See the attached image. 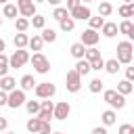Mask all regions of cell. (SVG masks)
<instances>
[{"mask_svg": "<svg viewBox=\"0 0 134 134\" xmlns=\"http://www.w3.org/2000/svg\"><path fill=\"white\" fill-rule=\"evenodd\" d=\"M100 121H103L105 128H107V126H113V124L117 121V113H115V109H107V111H103V113H100Z\"/></svg>", "mask_w": 134, "mask_h": 134, "instance_id": "cell-15", "label": "cell"}, {"mask_svg": "<svg viewBox=\"0 0 134 134\" xmlns=\"http://www.w3.org/2000/svg\"><path fill=\"white\" fill-rule=\"evenodd\" d=\"M80 4H82V2H80V0H67V10H69V13H71V10H73V8H75V6H80Z\"/></svg>", "mask_w": 134, "mask_h": 134, "instance_id": "cell-43", "label": "cell"}, {"mask_svg": "<svg viewBox=\"0 0 134 134\" xmlns=\"http://www.w3.org/2000/svg\"><path fill=\"white\" fill-rule=\"evenodd\" d=\"M6 134H17V132H6Z\"/></svg>", "mask_w": 134, "mask_h": 134, "instance_id": "cell-57", "label": "cell"}, {"mask_svg": "<svg viewBox=\"0 0 134 134\" xmlns=\"http://www.w3.org/2000/svg\"><path fill=\"white\" fill-rule=\"evenodd\" d=\"M67 17H69L67 6H57V8L52 10V19H57V21H63V19H67Z\"/></svg>", "mask_w": 134, "mask_h": 134, "instance_id": "cell-27", "label": "cell"}, {"mask_svg": "<svg viewBox=\"0 0 134 134\" xmlns=\"http://www.w3.org/2000/svg\"><path fill=\"white\" fill-rule=\"evenodd\" d=\"M4 105H8V92L0 90V107H4Z\"/></svg>", "mask_w": 134, "mask_h": 134, "instance_id": "cell-42", "label": "cell"}, {"mask_svg": "<svg viewBox=\"0 0 134 134\" xmlns=\"http://www.w3.org/2000/svg\"><path fill=\"white\" fill-rule=\"evenodd\" d=\"M128 40H130V42H132V40H134V29H132V31H130V36H128Z\"/></svg>", "mask_w": 134, "mask_h": 134, "instance_id": "cell-50", "label": "cell"}, {"mask_svg": "<svg viewBox=\"0 0 134 134\" xmlns=\"http://www.w3.org/2000/svg\"><path fill=\"white\" fill-rule=\"evenodd\" d=\"M69 52H71V57H73L75 61H80V59L86 57V46H84L82 42H73L71 48H69Z\"/></svg>", "mask_w": 134, "mask_h": 134, "instance_id": "cell-13", "label": "cell"}, {"mask_svg": "<svg viewBox=\"0 0 134 134\" xmlns=\"http://www.w3.org/2000/svg\"><path fill=\"white\" fill-rule=\"evenodd\" d=\"M34 92H36V96L42 98V100H44V98H52V96L57 94V86L50 84V82H40Z\"/></svg>", "mask_w": 134, "mask_h": 134, "instance_id": "cell-6", "label": "cell"}, {"mask_svg": "<svg viewBox=\"0 0 134 134\" xmlns=\"http://www.w3.org/2000/svg\"><path fill=\"white\" fill-rule=\"evenodd\" d=\"M103 100L111 105V109H124L126 107V96L119 94L117 90H103Z\"/></svg>", "mask_w": 134, "mask_h": 134, "instance_id": "cell-2", "label": "cell"}, {"mask_svg": "<svg viewBox=\"0 0 134 134\" xmlns=\"http://www.w3.org/2000/svg\"><path fill=\"white\" fill-rule=\"evenodd\" d=\"M100 2H105V0H100Z\"/></svg>", "mask_w": 134, "mask_h": 134, "instance_id": "cell-59", "label": "cell"}, {"mask_svg": "<svg viewBox=\"0 0 134 134\" xmlns=\"http://www.w3.org/2000/svg\"><path fill=\"white\" fill-rule=\"evenodd\" d=\"M29 59H31V57H29V52H27L25 48H17V50L8 57V65H10V69H19V67H23Z\"/></svg>", "mask_w": 134, "mask_h": 134, "instance_id": "cell-4", "label": "cell"}, {"mask_svg": "<svg viewBox=\"0 0 134 134\" xmlns=\"http://www.w3.org/2000/svg\"><path fill=\"white\" fill-rule=\"evenodd\" d=\"M88 63H92V61H96V59H100V50L96 48V46H90V48H86V57H84Z\"/></svg>", "mask_w": 134, "mask_h": 134, "instance_id": "cell-29", "label": "cell"}, {"mask_svg": "<svg viewBox=\"0 0 134 134\" xmlns=\"http://www.w3.org/2000/svg\"><path fill=\"white\" fill-rule=\"evenodd\" d=\"M117 134H132V126L130 124H121L119 130H117Z\"/></svg>", "mask_w": 134, "mask_h": 134, "instance_id": "cell-41", "label": "cell"}, {"mask_svg": "<svg viewBox=\"0 0 134 134\" xmlns=\"http://www.w3.org/2000/svg\"><path fill=\"white\" fill-rule=\"evenodd\" d=\"M6 128H8V119H6V117H2V115H0V132H4V130H6Z\"/></svg>", "mask_w": 134, "mask_h": 134, "instance_id": "cell-46", "label": "cell"}, {"mask_svg": "<svg viewBox=\"0 0 134 134\" xmlns=\"http://www.w3.org/2000/svg\"><path fill=\"white\" fill-rule=\"evenodd\" d=\"M15 88H17V80H15V77H10V75L0 77V90H4V92H13Z\"/></svg>", "mask_w": 134, "mask_h": 134, "instance_id": "cell-17", "label": "cell"}, {"mask_svg": "<svg viewBox=\"0 0 134 134\" xmlns=\"http://www.w3.org/2000/svg\"><path fill=\"white\" fill-rule=\"evenodd\" d=\"M52 134H65V132H52Z\"/></svg>", "mask_w": 134, "mask_h": 134, "instance_id": "cell-56", "label": "cell"}, {"mask_svg": "<svg viewBox=\"0 0 134 134\" xmlns=\"http://www.w3.org/2000/svg\"><path fill=\"white\" fill-rule=\"evenodd\" d=\"M17 6H19V15L25 17V19H31L36 17V2L34 0H17Z\"/></svg>", "mask_w": 134, "mask_h": 134, "instance_id": "cell-9", "label": "cell"}, {"mask_svg": "<svg viewBox=\"0 0 134 134\" xmlns=\"http://www.w3.org/2000/svg\"><path fill=\"white\" fill-rule=\"evenodd\" d=\"M40 134H52V128H50V121H42V128H40Z\"/></svg>", "mask_w": 134, "mask_h": 134, "instance_id": "cell-40", "label": "cell"}, {"mask_svg": "<svg viewBox=\"0 0 134 134\" xmlns=\"http://www.w3.org/2000/svg\"><path fill=\"white\" fill-rule=\"evenodd\" d=\"M132 134H134V126H132Z\"/></svg>", "mask_w": 134, "mask_h": 134, "instance_id": "cell-58", "label": "cell"}, {"mask_svg": "<svg viewBox=\"0 0 134 134\" xmlns=\"http://www.w3.org/2000/svg\"><path fill=\"white\" fill-rule=\"evenodd\" d=\"M17 15H19V6L17 4H4V8H2V17H6V19H17Z\"/></svg>", "mask_w": 134, "mask_h": 134, "instance_id": "cell-18", "label": "cell"}, {"mask_svg": "<svg viewBox=\"0 0 134 134\" xmlns=\"http://www.w3.org/2000/svg\"><path fill=\"white\" fill-rule=\"evenodd\" d=\"M90 67H92V71H103L105 69V61L103 59H96V61L90 63Z\"/></svg>", "mask_w": 134, "mask_h": 134, "instance_id": "cell-37", "label": "cell"}, {"mask_svg": "<svg viewBox=\"0 0 134 134\" xmlns=\"http://www.w3.org/2000/svg\"><path fill=\"white\" fill-rule=\"evenodd\" d=\"M111 13H113V6H111L109 0H105V2L98 4V15H100V17H109Z\"/></svg>", "mask_w": 134, "mask_h": 134, "instance_id": "cell-31", "label": "cell"}, {"mask_svg": "<svg viewBox=\"0 0 134 134\" xmlns=\"http://www.w3.org/2000/svg\"><path fill=\"white\" fill-rule=\"evenodd\" d=\"M115 90H117L119 94H124V96H126V94H130V92L134 90V86H132V82H128V80H121V82L117 84V88H115Z\"/></svg>", "mask_w": 134, "mask_h": 134, "instance_id": "cell-26", "label": "cell"}, {"mask_svg": "<svg viewBox=\"0 0 134 134\" xmlns=\"http://www.w3.org/2000/svg\"><path fill=\"white\" fill-rule=\"evenodd\" d=\"M38 117H40L42 121H50V119L54 117V113H52V111H48V109H40V113H38Z\"/></svg>", "mask_w": 134, "mask_h": 134, "instance_id": "cell-36", "label": "cell"}, {"mask_svg": "<svg viewBox=\"0 0 134 134\" xmlns=\"http://www.w3.org/2000/svg\"><path fill=\"white\" fill-rule=\"evenodd\" d=\"M29 21H31L34 29H44V27H46V17H42V15H36V17H31Z\"/></svg>", "mask_w": 134, "mask_h": 134, "instance_id": "cell-35", "label": "cell"}, {"mask_svg": "<svg viewBox=\"0 0 134 134\" xmlns=\"http://www.w3.org/2000/svg\"><path fill=\"white\" fill-rule=\"evenodd\" d=\"M126 80L134 82V67H126Z\"/></svg>", "mask_w": 134, "mask_h": 134, "instance_id": "cell-44", "label": "cell"}, {"mask_svg": "<svg viewBox=\"0 0 134 134\" xmlns=\"http://www.w3.org/2000/svg\"><path fill=\"white\" fill-rule=\"evenodd\" d=\"M40 105H42V109H48V111H52V113H54V103H52L50 98H44V100H40Z\"/></svg>", "mask_w": 134, "mask_h": 134, "instance_id": "cell-38", "label": "cell"}, {"mask_svg": "<svg viewBox=\"0 0 134 134\" xmlns=\"http://www.w3.org/2000/svg\"><path fill=\"white\" fill-rule=\"evenodd\" d=\"M2 23H4V19H2V17H0V25H2Z\"/></svg>", "mask_w": 134, "mask_h": 134, "instance_id": "cell-55", "label": "cell"}, {"mask_svg": "<svg viewBox=\"0 0 134 134\" xmlns=\"http://www.w3.org/2000/svg\"><path fill=\"white\" fill-rule=\"evenodd\" d=\"M19 84H21V90H25V92H27V90H36V86H38V82H36V77H34L31 73H25Z\"/></svg>", "mask_w": 134, "mask_h": 134, "instance_id": "cell-14", "label": "cell"}, {"mask_svg": "<svg viewBox=\"0 0 134 134\" xmlns=\"http://www.w3.org/2000/svg\"><path fill=\"white\" fill-rule=\"evenodd\" d=\"M98 40H100V31H96V29H84L82 31V36H80V42L86 46V48H90V46H96L98 44Z\"/></svg>", "mask_w": 134, "mask_h": 134, "instance_id": "cell-7", "label": "cell"}, {"mask_svg": "<svg viewBox=\"0 0 134 134\" xmlns=\"http://www.w3.org/2000/svg\"><path fill=\"white\" fill-rule=\"evenodd\" d=\"M132 2H134V0H124V4H132Z\"/></svg>", "mask_w": 134, "mask_h": 134, "instance_id": "cell-52", "label": "cell"}, {"mask_svg": "<svg viewBox=\"0 0 134 134\" xmlns=\"http://www.w3.org/2000/svg\"><path fill=\"white\" fill-rule=\"evenodd\" d=\"M92 134H109V132L105 126H96V128H92Z\"/></svg>", "mask_w": 134, "mask_h": 134, "instance_id": "cell-45", "label": "cell"}, {"mask_svg": "<svg viewBox=\"0 0 134 134\" xmlns=\"http://www.w3.org/2000/svg\"><path fill=\"white\" fill-rule=\"evenodd\" d=\"M115 59L121 65H130L132 63V59H134V46H132L130 40H124V42L117 44V57Z\"/></svg>", "mask_w": 134, "mask_h": 134, "instance_id": "cell-1", "label": "cell"}, {"mask_svg": "<svg viewBox=\"0 0 134 134\" xmlns=\"http://www.w3.org/2000/svg\"><path fill=\"white\" fill-rule=\"evenodd\" d=\"M65 86H67L69 92H80V88H82V75L75 69H69L67 77H65Z\"/></svg>", "mask_w": 134, "mask_h": 134, "instance_id": "cell-5", "label": "cell"}, {"mask_svg": "<svg viewBox=\"0 0 134 134\" xmlns=\"http://www.w3.org/2000/svg\"><path fill=\"white\" fill-rule=\"evenodd\" d=\"M128 10H130V17H134V2H132V4H128Z\"/></svg>", "mask_w": 134, "mask_h": 134, "instance_id": "cell-48", "label": "cell"}, {"mask_svg": "<svg viewBox=\"0 0 134 134\" xmlns=\"http://www.w3.org/2000/svg\"><path fill=\"white\" fill-rule=\"evenodd\" d=\"M8 69H10V65H8V57L2 52V54H0V77L8 75Z\"/></svg>", "mask_w": 134, "mask_h": 134, "instance_id": "cell-34", "label": "cell"}, {"mask_svg": "<svg viewBox=\"0 0 134 134\" xmlns=\"http://www.w3.org/2000/svg\"><path fill=\"white\" fill-rule=\"evenodd\" d=\"M34 2H36V4H38V2H46V0H34Z\"/></svg>", "mask_w": 134, "mask_h": 134, "instance_id": "cell-54", "label": "cell"}, {"mask_svg": "<svg viewBox=\"0 0 134 134\" xmlns=\"http://www.w3.org/2000/svg\"><path fill=\"white\" fill-rule=\"evenodd\" d=\"M4 48H6V42L0 38V54H2V50H4Z\"/></svg>", "mask_w": 134, "mask_h": 134, "instance_id": "cell-49", "label": "cell"}, {"mask_svg": "<svg viewBox=\"0 0 134 134\" xmlns=\"http://www.w3.org/2000/svg\"><path fill=\"white\" fill-rule=\"evenodd\" d=\"M46 2H48V4H52V6H54V8H57V6H59V4H61V2H63V0H46Z\"/></svg>", "mask_w": 134, "mask_h": 134, "instance_id": "cell-47", "label": "cell"}, {"mask_svg": "<svg viewBox=\"0 0 134 134\" xmlns=\"http://www.w3.org/2000/svg\"><path fill=\"white\" fill-rule=\"evenodd\" d=\"M117 27H119V34H124V36H130V31L134 29V23H132L130 19H124V21H121Z\"/></svg>", "mask_w": 134, "mask_h": 134, "instance_id": "cell-33", "label": "cell"}, {"mask_svg": "<svg viewBox=\"0 0 134 134\" xmlns=\"http://www.w3.org/2000/svg\"><path fill=\"white\" fill-rule=\"evenodd\" d=\"M13 42H15V46H17V48H27V44H29V36H27V34L17 31V34H15V38H13Z\"/></svg>", "mask_w": 134, "mask_h": 134, "instance_id": "cell-20", "label": "cell"}, {"mask_svg": "<svg viewBox=\"0 0 134 134\" xmlns=\"http://www.w3.org/2000/svg\"><path fill=\"white\" fill-rule=\"evenodd\" d=\"M69 113H71V105H69L67 100H61V103L54 105V119L65 121V119L69 117Z\"/></svg>", "mask_w": 134, "mask_h": 134, "instance_id": "cell-11", "label": "cell"}, {"mask_svg": "<svg viewBox=\"0 0 134 134\" xmlns=\"http://www.w3.org/2000/svg\"><path fill=\"white\" fill-rule=\"evenodd\" d=\"M29 25H31V21H29V19H25V17H17V19H15V29H17V31H21V34H25Z\"/></svg>", "mask_w": 134, "mask_h": 134, "instance_id": "cell-22", "label": "cell"}, {"mask_svg": "<svg viewBox=\"0 0 134 134\" xmlns=\"http://www.w3.org/2000/svg\"><path fill=\"white\" fill-rule=\"evenodd\" d=\"M0 4H8V0H0Z\"/></svg>", "mask_w": 134, "mask_h": 134, "instance_id": "cell-53", "label": "cell"}, {"mask_svg": "<svg viewBox=\"0 0 134 134\" xmlns=\"http://www.w3.org/2000/svg\"><path fill=\"white\" fill-rule=\"evenodd\" d=\"M88 23H90V29H96V31H98V29H103V25H105V17H100V15H98V17H90Z\"/></svg>", "mask_w": 134, "mask_h": 134, "instance_id": "cell-32", "label": "cell"}, {"mask_svg": "<svg viewBox=\"0 0 134 134\" xmlns=\"http://www.w3.org/2000/svg\"><path fill=\"white\" fill-rule=\"evenodd\" d=\"M42 46H44V40H42V36H40V34H36V36H31V38H29L27 48H31V50L40 52V50H42Z\"/></svg>", "mask_w": 134, "mask_h": 134, "instance_id": "cell-21", "label": "cell"}, {"mask_svg": "<svg viewBox=\"0 0 134 134\" xmlns=\"http://www.w3.org/2000/svg\"><path fill=\"white\" fill-rule=\"evenodd\" d=\"M103 88H105V84H103V80H100V77H92V80H90V84H88V90H90L92 94H98Z\"/></svg>", "mask_w": 134, "mask_h": 134, "instance_id": "cell-25", "label": "cell"}, {"mask_svg": "<svg viewBox=\"0 0 134 134\" xmlns=\"http://www.w3.org/2000/svg\"><path fill=\"white\" fill-rule=\"evenodd\" d=\"M69 17L71 19H80V21H88L90 17H92V10H90V6L88 4H80V6H75L71 13H69Z\"/></svg>", "mask_w": 134, "mask_h": 134, "instance_id": "cell-10", "label": "cell"}, {"mask_svg": "<svg viewBox=\"0 0 134 134\" xmlns=\"http://www.w3.org/2000/svg\"><path fill=\"white\" fill-rule=\"evenodd\" d=\"M25 103H27V98H25V90L15 88L13 92H8V105H6V107H10V109H19V107L25 105Z\"/></svg>", "mask_w": 134, "mask_h": 134, "instance_id": "cell-8", "label": "cell"}, {"mask_svg": "<svg viewBox=\"0 0 134 134\" xmlns=\"http://www.w3.org/2000/svg\"><path fill=\"white\" fill-rule=\"evenodd\" d=\"M117 13H119V17H124V19H128V17H130V10H128V4H121V6L117 8Z\"/></svg>", "mask_w": 134, "mask_h": 134, "instance_id": "cell-39", "label": "cell"}, {"mask_svg": "<svg viewBox=\"0 0 134 134\" xmlns=\"http://www.w3.org/2000/svg\"><path fill=\"white\" fill-rule=\"evenodd\" d=\"M29 63L34 65V71H36V73H42V75H44V73L50 71V61H48L42 52H34L31 59H29Z\"/></svg>", "mask_w": 134, "mask_h": 134, "instance_id": "cell-3", "label": "cell"}, {"mask_svg": "<svg viewBox=\"0 0 134 134\" xmlns=\"http://www.w3.org/2000/svg\"><path fill=\"white\" fill-rule=\"evenodd\" d=\"M25 109H27L29 115H38L40 109H42V105H40V100H27L25 103Z\"/></svg>", "mask_w": 134, "mask_h": 134, "instance_id": "cell-30", "label": "cell"}, {"mask_svg": "<svg viewBox=\"0 0 134 134\" xmlns=\"http://www.w3.org/2000/svg\"><path fill=\"white\" fill-rule=\"evenodd\" d=\"M80 75H88L90 71H92V67H90V63L86 61V59H80V61H75V67H73Z\"/></svg>", "mask_w": 134, "mask_h": 134, "instance_id": "cell-19", "label": "cell"}, {"mask_svg": "<svg viewBox=\"0 0 134 134\" xmlns=\"http://www.w3.org/2000/svg\"><path fill=\"white\" fill-rule=\"evenodd\" d=\"M80 2H82V4H88V2H92V0H80Z\"/></svg>", "mask_w": 134, "mask_h": 134, "instance_id": "cell-51", "label": "cell"}, {"mask_svg": "<svg viewBox=\"0 0 134 134\" xmlns=\"http://www.w3.org/2000/svg\"><path fill=\"white\" fill-rule=\"evenodd\" d=\"M100 34H103L105 38H115V36L119 34V27H117V23H113V21H105Z\"/></svg>", "mask_w": 134, "mask_h": 134, "instance_id": "cell-12", "label": "cell"}, {"mask_svg": "<svg viewBox=\"0 0 134 134\" xmlns=\"http://www.w3.org/2000/svg\"><path fill=\"white\" fill-rule=\"evenodd\" d=\"M25 128H27V132H29V134H40V128H42V119H40L38 115H34V117H29V119H27Z\"/></svg>", "mask_w": 134, "mask_h": 134, "instance_id": "cell-16", "label": "cell"}, {"mask_svg": "<svg viewBox=\"0 0 134 134\" xmlns=\"http://www.w3.org/2000/svg\"><path fill=\"white\" fill-rule=\"evenodd\" d=\"M40 36H42V40H44V42H48V44H52V42H57V31H54L52 27H44Z\"/></svg>", "mask_w": 134, "mask_h": 134, "instance_id": "cell-23", "label": "cell"}, {"mask_svg": "<svg viewBox=\"0 0 134 134\" xmlns=\"http://www.w3.org/2000/svg\"><path fill=\"white\" fill-rule=\"evenodd\" d=\"M59 27H61V31H73V29H75V19L67 17V19L59 21Z\"/></svg>", "mask_w": 134, "mask_h": 134, "instance_id": "cell-28", "label": "cell"}, {"mask_svg": "<svg viewBox=\"0 0 134 134\" xmlns=\"http://www.w3.org/2000/svg\"><path fill=\"white\" fill-rule=\"evenodd\" d=\"M119 65H121V63H119L117 59H109V61H105V71L111 73V75H115V73L119 71Z\"/></svg>", "mask_w": 134, "mask_h": 134, "instance_id": "cell-24", "label": "cell"}]
</instances>
